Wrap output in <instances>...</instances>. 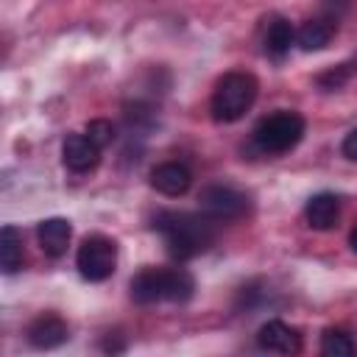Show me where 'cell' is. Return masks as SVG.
I'll return each instance as SVG.
<instances>
[{
    "label": "cell",
    "instance_id": "6da1fadb",
    "mask_svg": "<svg viewBox=\"0 0 357 357\" xmlns=\"http://www.w3.org/2000/svg\"><path fill=\"white\" fill-rule=\"evenodd\" d=\"M153 229L162 234L167 254L176 259H192L215 243V220L192 212H159Z\"/></svg>",
    "mask_w": 357,
    "mask_h": 357
},
{
    "label": "cell",
    "instance_id": "7a4b0ae2",
    "mask_svg": "<svg viewBox=\"0 0 357 357\" xmlns=\"http://www.w3.org/2000/svg\"><path fill=\"white\" fill-rule=\"evenodd\" d=\"M131 298L137 304H156V301H187L195 293V279L184 268H142L131 284Z\"/></svg>",
    "mask_w": 357,
    "mask_h": 357
},
{
    "label": "cell",
    "instance_id": "3957f363",
    "mask_svg": "<svg viewBox=\"0 0 357 357\" xmlns=\"http://www.w3.org/2000/svg\"><path fill=\"white\" fill-rule=\"evenodd\" d=\"M257 92H259V84H257V78L251 73H243V70L226 73L215 84V92H212V100H209L212 117L218 123H234V120H240L254 106Z\"/></svg>",
    "mask_w": 357,
    "mask_h": 357
},
{
    "label": "cell",
    "instance_id": "277c9868",
    "mask_svg": "<svg viewBox=\"0 0 357 357\" xmlns=\"http://www.w3.org/2000/svg\"><path fill=\"white\" fill-rule=\"evenodd\" d=\"M307 131V123L298 112H273L268 117H262L254 128V145L262 153H284L290 148H296L301 142Z\"/></svg>",
    "mask_w": 357,
    "mask_h": 357
},
{
    "label": "cell",
    "instance_id": "5b68a950",
    "mask_svg": "<svg viewBox=\"0 0 357 357\" xmlns=\"http://www.w3.org/2000/svg\"><path fill=\"white\" fill-rule=\"evenodd\" d=\"M75 268L86 282H106L117 268V243L106 234H89L78 245Z\"/></svg>",
    "mask_w": 357,
    "mask_h": 357
},
{
    "label": "cell",
    "instance_id": "8992f818",
    "mask_svg": "<svg viewBox=\"0 0 357 357\" xmlns=\"http://www.w3.org/2000/svg\"><path fill=\"white\" fill-rule=\"evenodd\" d=\"M198 204H201V212L212 220H237L248 212V198L229 184L204 187Z\"/></svg>",
    "mask_w": 357,
    "mask_h": 357
},
{
    "label": "cell",
    "instance_id": "52a82bcc",
    "mask_svg": "<svg viewBox=\"0 0 357 357\" xmlns=\"http://www.w3.org/2000/svg\"><path fill=\"white\" fill-rule=\"evenodd\" d=\"M28 343L33 346V349H56V346H61V343H67V337H70V326H67V321L61 318V315H56V312H42V315H36L31 324H28Z\"/></svg>",
    "mask_w": 357,
    "mask_h": 357
},
{
    "label": "cell",
    "instance_id": "ba28073f",
    "mask_svg": "<svg viewBox=\"0 0 357 357\" xmlns=\"http://www.w3.org/2000/svg\"><path fill=\"white\" fill-rule=\"evenodd\" d=\"M100 151L103 148H98L86 134H70L64 139V145H61V159H64L67 170H73V173H89V170L98 167Z\"/></svg>",
    "mask_w": 357,
    "mask_h": 357
},
{
    "label": "cell",
    "instance_id": "9c48e42d",
    "mask_svg": "<svg viewBox=\"0 0 357 357\" xmlns=\"http://www.w3.org/2000/svg\"><path fill=\"white\" fill-rule=\"evenodd\" d=\"M257 346L262 351H276V354H298L301 351V335L298 329L287 326L284 321H268L257 332Z\"/></svg>",
    "mask_w": 357,
    "mask_h": 357
},
{
    "label": "cell",
    "instance_id": "30bf717a",
    "mask_svg": "<svg viewBox=\"0 0 357 357\" xmlns=\"http://www.w3.org/2000/svg\"><path fill=\"white\" fill-rule=\"evenodd\" d=\"M190 184H192V173L181 162H162L151 170V187L159 190L162 195L178 198L190 190Z\"/></svg>",
    "mask_w": 357,
    "mask_h": 357
},
{
    "label": "cell",
    "instance_id": "8fae6325",
    "mask_svg": "<svg viewBox=\"0 0 357 357\" xmlns=\"http://www.w3.org/2000/svg\"><path fill=\"white\" fill-rule=\"evenodd\" d=\"M304 218L310 229H318V231L332 229L340 218V198L335 192H315L304 206Z\"/></svg>",
    "mask_w": 357,
    "mask_h": 357
},
{
    "label": "cell",
    "instance_id": "7c38bea8",
    "mask_svg": "<svg viewBox=\"0 0 357 357\" xmlns=\"http://www.w3.org/2000/svg\"><path fill=\"white\" fill-rule=\"evenodd\" d=\"M36 237H39V245L47 257H61L70 245V237H73V226L67 218H47L36 226Z\"/></svg>",
    "mask_w": 357,
    "mask_h": 357
},
{
    "label": "cell",
    "instance_id": "4fadbf2b",
    "mask_svg": "<svg viewBox=\"0 0 357 357\" xmlns=\"http://www.w3.org/2000/svg\"><path fill=\"white\" fill-rule=\"evenodd\" d=\"M335 20L332 17H315V20H307L298 31H296V42L301 50H324L332 36H335Z\"/></svg>",
    "mask_w": 357,
    "mask_h": 357
},
{
    "label": "cell",
    "instance_id": "5bb4252c",
    "mask_svg": "<svg viewBox=\"0 0 357 357\" xmlns=\"http://www.w3.org/2000/svg\"><path fill=\"white\" fill-rule=\"evenodd\" d=\"M296 42V31L293 25L284 20V17H271L268 25H265V36H262V45H265V53L271 59H284L290 45Z\"/></svg>",
    "mask_w": 357,
    "mask_h": 357
},
{
    "label": "cell",
    "instance_id": "9a60e30c",
    "mask_svg": "<svg viewBox=\"0 0 357 357\" xmlns=\"http://www.w3.org/2000/svg\"><path fill=\"white\" fill-rule=\"evenodd\" d=\"M22 234L14 229V226H3L0 231V265H3V273H17L22 268Z\"/></svg>",
    "mask_w": 357,
    "mask_h": 357
},
{
    "label": "cell",
    "instance_id": "2e32d148",
    "mask_svg": "<svg viewBox=\"0 0 357 357\" xmlns=\"http://www.w3.org/2000/svg\"><path fill=\"white\" fill-rule=\"evenodd\" d=\"M357 351L354 340L343 329H324L321 335V354L324 357H351Z\"/></svg>",
    "mask_w": 357,
    "mask_h": 357
},
{
    "label": "cell",
    "instance_id": "e0dca14e",
    "mask_svg": "<svg viewBox=\"0 0 357 357\" xmlns=\"http://www.w3.org/2000/svg\"><path fill=\"white\" fill-rule=\"evenodd\" d=\"M84 134H86L98 148H106V145H112V139H114V128H112L109 120H89Z\"/></svg>",
    "mask_w": 357,
    "mask_h": 357
},
{
    "label": "cell",
    "instance_id": "ac0fdd59",
    "mask_svg": "<svg viewBox=\"0 0 357 357\" xmlns=\"http://www.w3.org/2000/svg\"><path fill=\"white\" fill-rule=\"evenodd\" d=\"M346 78H349V70H346V64H340V67H335V70L318 75V84H321L324 89H340V86L346 84Z\"/></svg>",
    "mask_w": 357,
    "mask_h": 357
},
{
    "label": "cell",
    "instance_id": "d6986e66",
    "mask_svg": "<svg viewBox=\"0 0 357 357\" xmlns=\"http://www.w3.org/2000/svg\"><path fill=\"white\" fill-rule=\"evenodd\" d=\"M340 151H343V156H346V159L357 162V128H354L351 134H346V139H343Z\"/></svg>",
    "mask_w": 357,
    "mask_h": 357
},
{
    "label": "cell",
    "instance_id": "ffe728a7",
    "mask_svg": "<svg viewBox=\"0 0 357 357\" xmlns=\"http://www.w3.org/2000/svg\"><path fill=\"white\" fill-rule=\"evenodd\" d=\"M349 245H351V251L357 254V226L351 229V234H349Z\"/></svg>",
    "mask_w": 357,
    "mask_h": 357
}]
</instances>
